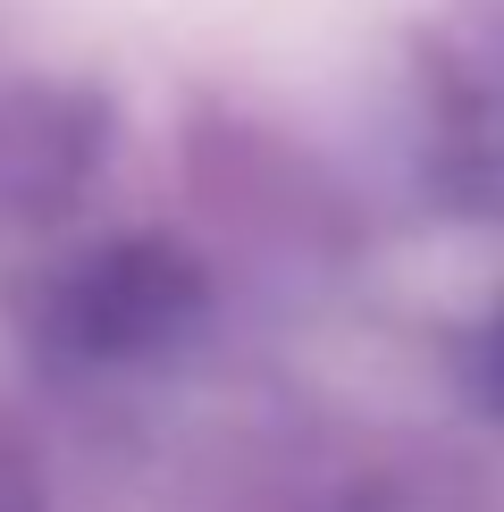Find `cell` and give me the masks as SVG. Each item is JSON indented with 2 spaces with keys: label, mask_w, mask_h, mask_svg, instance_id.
Here are the masks:
<instances>
[{
  "label": "cell",
  "mask_w": 504,
  "mask_h": 512,
  "mask_svg": "<svg viewBox=\"0 0 504 512\" xmlns=\"http://www.w3.org/2000/svg\"><path fill=\"white\" fill-rule=\"evenodd\" d=\"M202 311V269L168 236H118L84 252L59 286V336L84 361H143L177 345Z\"/></svg>",
  "instance_id": "1"
},
{
  "label": "cell",
  "mask_w": 504,
  "mask_h": 512,
  "mask_svg": "<svg viewBox=\"0 0 504 512\" xmlns=\"http://www.w3.org/2000/svg\"><path fill=\"white\" fill-rule=\"evenodd\" d=\"M479 378H488V395H496V412H504V311H496V328H488V353H479Z\"/></svg>",
  "instance_id": "2"
}]
</instances>
